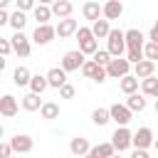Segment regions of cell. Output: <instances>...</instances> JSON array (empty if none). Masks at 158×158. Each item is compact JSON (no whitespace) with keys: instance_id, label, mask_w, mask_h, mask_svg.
<instances>
[{"instance_id":"obj_1","label":"cell","mask_w":158,"mask_h":158,"mask_svg":"<svg viewBox=\"0 0 158 158\" xmlns=\"http://www.w3.org/2000/svg\"><path fill=\"white\" fill-rule=\"evenodd\" d=\"M106 52H109V57L111 59H116V57H121L123 52H126V44H123V32L121 30H109V35H106Z\"/></svg>"},{"instance_id":"obj_2","label":"cell","mask_w":158,"mask_h":158,"mask_svg":"<svg viewBox=\"0 0 158 158\" xmlns=\"http://www.w3.org/2000/svg\"><path fill=\"white\" fill-rule=\"evenodd\" d=\"M74 35H77V40H79V52H81L84 57H86V54H94V52L99 49V42L91 37V30H89V27H79Z\"/></svg>"},{"instance_id":"obj_3","label":"cell","mask_w":158,"mask_h":158,"mask_svg":"<svg viewBox=\"0 0 158 158\" xmlns=\"http://www.w3.org/2000/svg\"><path fill=\"white\" fill-rule=\"evenodd\" d=\"M10 49H12L20 59H27V57H30V52H32L30 37H27L25 32H15V35L10 37Z\"/></svg>"},{"instance_id":"obj_4","label":"cell","mask_w":158,"mask_h":158,"mask_svg":"<svg viewBox=\"0 0 158 158\" xmlns=\"http://www.w3.org/2000/svg\"><path fill=\"white\" fill-rule=\"evenodd\" d=\"M131 146L138 148V151H148V148L153 146V128L141 126L136 133H131Z\"/></svg>"},{"instance_id":"obj_5","label":"cell","mask_w":158,"mask_h":158,"mask_svg":"<svg viewBox=\"0 0 158 158\" xmlns=\"http://www.w3.org/2000/svg\"><path fill=\"white\" fill-rule=\"evenodd\" d=\"M109 143H111L114 153H116V151L121 153V151L131 148V131H128L126 126H118V128H116V131L111 133V141H109Z\"/></svg>"},{"instance_id":"obj_6","label":"cell","mask_w":158,"mask_h":158,"mask_svg":"<svg viewBox=\"0 0 158 158\" xmlns=\"http://www.w3.org/2000/svg\"><path fill=\"white\" fill-rule=\"evenodd\" d=\"M81 64H84V54L79 52V49H69V52H64V57H62V72L67 74V72H77V69H81Z\"/></svg>"},{"instance_id":"obj_7","label":"cell","mask_w":158,"mask_h":158,"mask_svg":"<svg viewBox=\"0 0 158 158\" xmlns=\"http://www.w3.org/2000/svg\"><path fill=\"white\" fill-rule=\"evenodd\" d=\"M128 69H131V64H128L123 57H116V59H111V62L104 67L106 77H111V79H121V77H126Z\"/></svg>"},{"instance_id":"obj_8","label":"cell","mask_w":158,"mask_h":158,"mask_svg":"<svg viewBox=\"0 0 158 158\" xmlns=\"http://www.w3.org/2000/svg\"><path fill=\"white\" fill-rule=\"evenodd\" d=\"M7 143H10V151H12V153H30L32 146H35L32 136H27V133H15Z\"/></svg>"},{"instance_id":"obj_9","label":"cell","mask_w":158,"mask_h":158,"mask_svg":"<svg viewBox=\"0 0 158 158\" xmlns=\"http://www.w3.org/2000/svg\"><path fill=\"white\" fill-rule=\"evenodd\" d=\"M131 118H133V114H131L123 104H111V106H109V121H116L118 126H126Z\"/></svg>"},{"instance_id":"obj_10","label":"cell","mask_w":158,"mask_h":158,"mask_svg":"<svg viewBox=\"0 0 158 158\" xmlns=\"http://www.w3.org/2000/svg\"><path fill=\"white\" fill-rule=\"evenodd\" d=\"M52 40H54V27H52V25H37V27H35V32H32V42H35V44L44 47V44H49Z\"/></svg>"},{"instance_id":"obj_11","label":"cell","mask_w":158,"mask_h":158,"mask_svg":"<svg viewBox=\"0 0 158 158\" xmlns=\"http://www.w3.org/2000/svg\"><path fill=\"white\" fill-rule=\"evenodd\" d=\"M17 111H20V104H17V99H15L12 94L0 96V116L12 118V116H17Z\"/></svg>"},{"instance_id":"obj_12","label":"cell","mask_w":158,"mask_h":158,"mask_svg":"<svg viewBox=\"0 0 158 158\" xmlns=\"http://www.w3.org/2000/svg\"><path fill=\"white\" fill-rule=\"evenodd\" d=\"M77 30H79V22L72 20V17H67V20H59V22H57V27H54V37L67 40V37H72Z\"/></svg>"},{"instance_id":"obj_13","label":"cell","mask_w":158,"mask_h":158,"mask_svg":"<svg viewBox=\"0 0 158 158\" xmlns=\"http://www.w3.org/2000/svg\"><path fill=\"white\" fill-rule=\"evenodd\" d=\"M101 15H104L106 22H109V20H118V17L123 15V5H121L118 0H109V2L101 5Z\"/></svg>"},{"instance_id":"obj_14","label":"cell","mask_w":158,"mask_h":158,"mask_svg":"<svg viewBox=\"0 0 158 158\" xmlns=\"http://www.w3.org/2000/svg\"><path fill=\"white\" fill-rule=\"evenodd\" d=\"M72 10H74V5H72L69 0H54V2L49 5V12H52V15H57L59 20L72 17Z\"/></svg>"},{"instance_id":"obj_15","label":"cell","mask_w":158,"mask_h":158,"mask_svg":"<svg viewBox=\"0 0 158 158\" xmlns=\"http://www.w3.org/2000/svg\"><path fill=\"white\" fill-rule=\"evenodd\" d=\"M44 79H47V86H52V89H59V86L67 84V74H64L59 67H52V69L44 74Z\"/></svg>"},{"instance_id":"obj_16","label":"cell","mask_w":158,"mask_h":158,"mask_svg":"<svg viewBox=\"0 0 158 158\" xmlns=\"http://www.w3.org/2000/svg\"><path fill=\"white\" fill-rule=\"evenodd\" d=\"M136 67V72H133V77L141 81V79H148V77H153L156 74V62H148V59H141L138 64H133Z\"/></svg>"},{"instance_id":"obj_17","label":"cell","mask_w":158,"mask_h":158,"mask_svg":"<svg viewBox=\"0 0 158 158\" xmlns=\"http://www.w3.org/2000/svg\"><path fill=\"white\" fill-rule=\"evenodd\" d=\"M89 148H91V143H89V138H84V136H74V138L69 141V151H72L74 156H86Z\"/></svg>"},{"instance_id":"obj_18","label":"cell","mask_w":158,"mask_h":158,"mask_svg":"<svg viewBox=\"0 0 158 158\" xmlns=\"http://www.w3.org/2000/svg\"><path fill=\"white\" fill-rule=\"evenodd\" d=\"M81 15H84V20L96 22V20L101 17V5H99L96 0H89V2H84V5H81Z\"/></svg>"},{"instance_id":"obj_19","label":"cell","mask_w":158,"mask_h":158,"mask_svg":"<svg viewBox=\"0 0 158 158\" xmlns=\"http://www.w3.org/2000/svg\"><path fill=\"white\" fill-rule=\"evenodd\" d=\"M111 156H114V148H111V143L106 141V143L91 146V148H89V153H86L84 158H111Z\"/></svg>"},{"instance_id":"obj_20","label":"cell","mask_w":158,"mask_h":158,"mask_svg":"<svg viewBox=\"0 0 158 158\" xmlns=\"http://www.w3.org/2000/svg\"><path fill=\"white\" fill-rule=\"evenodd\" d=\"M32 17L37 20V25H49V20H52V12H49V5H44V2H40V5H35V7H32Z\"/></svg>"},{"instance_id":"obj_21","label":"cell","mask_w":158,"mask_h":158,"mask_svg":"<svg viewBox=\"0 0 158 158\" xmlns=\"http://www.w3.org/2000/svg\"><path fill=\"white\" fill-rule=\"evenodd\" d=\"M118 89H121L126 96H131V94H136V91H138V79H136L133 74H126V77H121Z\"/></svg>"},{"instance_id":"obj_22","label":"cell","mask_w":158,"mask_h":158,"mask_svg":"<svg viewBox=\"0 0 158 158\" xmlns=\"http://www.w3.org/2000/svg\"><path fill=\"white\" fill-rule=\"evenodd\" d=\"M138 86H141V91H143L146 96H158V77H156V74L148 77V79H141Z\"/></svg>"},{"instance_id":"obj_23","label":"cell","mask_w":158,"mask_h":158,"mask_svg":"<svg viewBox=\"0 0 158 158\" xmlns=\"http://www.w3.org/2000/svg\"><path fill=\"white\" fill-rule=\"evenodd\" d=\"M123 106H126L131 114H133V111H143V109H146V96H141V94L136 91V94L126 96V104H123Z\"/></svg>"},{"instance_id":"obj_24","label":"cell","mask_w":158,"mask_h":158,"mask_svg":"<svg viewBox=\"0 0 158 158\" xmlns=\"http://www.w3.org/2000/svg\"><path fill=\"white\" fill-rule=\"evenodd\" d=\"M40 114H42V118H47V121L59 118V104H54V101H42Z\"/></svg>"},{"instance_id":"obj_25","label":"cell","mask_w":158,"mask_h":158,"mask_svg":"<svg viewBox=\"0 0 158 158\" xmlns=\"http://www.w3.org/2000/svg\"><path fill=\"white\" fill-rule=\"evenodd\" d=\"M89 30H91V37H94V40H104V37L109 35L111 25H109L106 20H96V22H94V25H91Z\"/></svg>"},{"instance_id":"obj_26","label":"cell","mask_w":158,"mask_h":158,"mask_svg":"<svg viewBox=\"0 0 158 158\" xmlns=\"http://www.w3.org/2000/svg\"><path fill=\"white\" fill-rule=\"evenodd\" d=\"M30 77H32V74H30V69H27V67H22V64L12 72V81H15V86H27V84H30Z\"/></svg>"},{"instance_id":"obj_27","label":"cell","mask_w":158,"mask_h":158,"mask_svg":"<svg viewBox=\"0 0 158 158\" xmlns=\"http://www.w3.org/2000/svg\"><path fill=\"white\" fill-rule=\"evenodd\" d=\"M27 86H30V94H37V96H40V94H42V91L47 89V79H44L42 74H32V77H30V84H27Z\"/></svg>"},{"instance_id":"obj_28","label":"cell","mask_w":158,"mask_h":158,"mask_svg":"<svg viewBox=\"0 0 158 158\" xmlns=\"http://www.w3.org/2000/svg\"><path fill=\"white\" fill-rule=\"evenodd\" d=\"M20 104H22V109H25V111H40V106H42V99H40L37 94H25Z\"/></svg>"},{"instance_id":"obj_29","label":"cell","mask_w":158,"mask_h":158,"mask_svg":"<svg viewBox=\"0 0 158 158\" xmlns=\"http://www.w3.org/2000/svg\"><path fill=\"white\" fill-rule=\"evenodd\" d=\"M25 22H27V15H25V12H17V10H15V12L10 15V20H7V25H10L15 32H22Z\"/></svg>"},{"instance_id":"obj_30","label":"cell","mask_w":158,"mask_h":158,"mask_svg":"<svg viewBox=\"0 0 158 158\" xmlns=\"http://www.w3.org/2000/svg\"><path fill=\"white\" fill-rule=\"evenodd\" d=\"M91 121H94L96 126H106V123H109V109H104V106L94 109V111H91Z\"/></svg>"},{"instance_id":"obj_31","label":"cell","mask_w":158,"mask_h":158,"mask_svg":"<svg viewBox=\"0 0 158 158\" xmlns=\"http://www.w3.org/2000/svg\"><path fill=\"white\" fill-rule=\"evenodd\" d=\"M143 59H148V62H156L158 59V44L156 42H146L143 44Z\"/></svg>"},{"instance_id":"obj_32","label":"cell","mask_w":158,"mask_h":158,"mask_svg":"<svg viewBox=\"0 0 158 158\" xmlns=\"http://www.w3.org/2000/svg\"><path fill=\"white\" fill-rule=\"evenodd\" d=\"M91 62H94L96 67H106V64L111 62V57H109V52H106V49H96V52L91 54Z\"/></svg>"},{"instance_id":"obj_33","label":"cell","mask_w":158,"mask_h":158,"mask_svg":"<svg viewBox=\"0 0 158 158\" xmlns=\"http://www.w3.org/2000/svg\"><path fill=\"white\" fill-rule=\"evenodd\" d=\"M96 69H99V67H96V64H94V62H91V59H84V64H81V69H79V72H81V74H84V77H86V79H91V77H94V72H96Z\"/></svg>"},{"instance_id":"obj_34","label":"cell","mask_w":158,"mask_h":158,"mask_svg":"<svg viewBox=\"0 0 158 158\" xmlns=\"http://www.w3.org/2000/svg\"><path fill=\"white\" fill-rule=\"evenodd\" d=\"M74 94H77V89H74V84H64V86H59V96L62 99H74Z\"/></svg>"},{"instance_id":"obj_35","label":"cell","mask_w":158,"mask_h":158,"mask_svg":"<svg viewBox=\"0 0 158 158\" xmlns=\"http://www.w3.org/2000/svg\"><path fill=\"white\" fill-rule=\"evenodd\" d=\"M35 7V0H17V12H27Z\"/></svg>"},{"instance_id":"obj_36","label":"cell","mask_w":158,"mask_h":158,"mask_svg":"<svg viewBox=\"0 0 158 158\" xmlns=\"http://www.w3.org/2000/svg\"><path fill=\"white\" fill-rule=\"evenodd\" d=\"M12 49H10V40H5V37H0V57H7Z\"/></svg>"},{"instance_id":"obj_37","label":"cell","mask_w":158,"mask_h":158,"mask_svg":"<svg viewBox=\"0 0 158 158\" xmlns=\"http://www.w3.org/2000/svg\"><path fill=\"white\" fill-rule=\"evenodd\" d=\"M12 151H10V143L7 141H0V158H10Z\"/></svg>"},{"instance_id":"obj_38","label":"cell","mask_w":158,"mask_h":158,"mask_svg":"<svg viewBox=\"0 0 158 158\" xmlns=\"http://www.w3.org/2000/svg\"><path fill=\"white\" fill-rule=\"evenodd\" d=\"M96 84H101V81H106V72H104V67H99L96 72H94V77H91Z\"/></svg>"},{"instance_id":"obj_39","label":"cell","mask_w":158,"mask_h":158,"mask_svg":"<svg viewBox=\"0 0 158 158\" xmlns=\"http://www.w3.org/2000/svg\"><path fill=\"white\" fill-rule=\"evenodd\" d=\"M148 42H156V44H158V25L151 27V32H148Z\"/></svg>"},{"instance_id":"obj_40","label":"cell","mask_w":158,"mask_h":158,"mask_svg":"<svg viewBox=\"0 0 158 158\" xmlns=\"http://www.w3.org/2000/svg\"><path fill=\"white\" fill-rule=\"evenodd\" d=\"M131 158H151V156H148V151H138V148H136V151L131 153Z\"/></svg>"},{"instance_id":"obj_41","label":"cell","mask_w":158,"mask_h":158,"mask_svg":"<svg viewBox=\"0 0 158 158\" xmlns=\"http://www.w3.org/2000/svg\"><path fill=\"white\" fill-rule=\"evenodd\" d=\"M7 20H10V12H7V10H0V27L7 25Z\"/></svg>"},{"instance_id":"obj_42","label":"cell","mask_w":158,"mask_h":158,"mask_svg":"<svg viewBox=\"0 0 158 158\" xmlns=\"http://www.w3.org/2000/svg\"><path fill=\"white\" fill-rule=\"evenodd\" d=\"M7 5H10V0H0V10H7Z\"/></svg>"},{"instance_id":"obj_43","label":"cell","mask_w":158,"mask_h":158,"mask_svg":"<svg viewBox=\"0 0 158 158\" xmlns=\"http://www.w3.org/2000/svg\"><path fill=\"white\" fill-rule=\"evenodd\" d=\"M5 69V57H0V72Z\"/></svg>"},{"instance_id":"obj_44","label":"cell","mask_w":158,"mask_h":158,"mask_svg":"<svg viewBox=\"0 0 158 158\" xmlns=\"http://www.w3.org/2000/svg\"><path fill=\"white\" fill-rule=\"evenodd\" d=\"M2 136H5V128H2V123H0V141H2Z\"/></svg>"},{"instance_id":"obj_45","label":"cell","mask_w":158,"mask_h":158,"mask_svg":"<svg viewBox=\"0 0 158 158\" xmlns=\"http://www.w3.org/2000/svg\"><path fill=\"white\" fill-rule=\"evenodd\" d=\"M111 158H121V156H118V153H114V156H111Z\"/></svg>"}]
</instances>
